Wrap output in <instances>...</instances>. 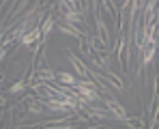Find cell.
Instances as JSON below:
<instances>
[{"mask_svg": "<svg viewBox=\"0 0 159 129\" xmlns=\"http://www.w3.org/2000/svg\"><path fill=\"white\" fill-rule=\"evenodd\" d=\"M75 90H78L80 95H84L86 99H97V93H93L88 84H80L78 82V84H75Z\"/></svg>", "mask_w": 159, "mask_h": 129, "instance_id": "obj_1", "label": "cell"}, {"mask_svg": "<svg viewBox=\"0 0 159 129\" xmlns=\"http://www.w3.org/2000/svg\"><path fill=\"white\" fill-rule=\"evenodd\" d=\"M39 35H41V30H39V28H34V30H30V32H28L22 41H24L26 45H30V43H34V41H37V37H39Z\"/></svg>", "mask_w": 159, "mask_h": 129, "instance_id": "obj_2", "label": "cell"}, {"mask_svg": "<svg viewBox=\"0 0 159 129\" xmlns=\"http://www.w3.org/2000/svg\"><path fill=\"white\" fill-rule=\"evenodd\" d=\"M107 105H110V108H112V110H114V112H116L120 118H125V116H127V114H125V110H123V108H120L116 101H107Z\"/></svg>", "mask_w": 159, "mask_h": 129, "instance_id": "obj_3", "label": "cell"}, {"mask_svg": "<svg viewBox=\"0 0 159 129\" xmlns=\"http://www.w3.org/2000/svg\"><path fill=\"white\" fill-rule=\"evenodd\" d=\"M71 62H73V67H75V69L80 71V76H86V67H84L82 62H78L75 58H71Z\"/></svg>", "mask_w": 159, "mask_h": 129, "instance_id": "obj_4", "label": "cell"}, {"mask_svg": "<svg viewBox=\"0 0 159 129\" xmlns=\"http://www.w3.org/2000/svg\"><path fill=\"white\" fill-rule=\"evenodd\" d=\"M60 80H62L65 84H73V86L78 84V82H75V77H73V76H69V73H62V76H60Z\"/></svg>", "mask_w": 159, "mask_h": 129, "instance_id": "obj_5", "label": "cell"}, {"mask_svg": "<svg viewBox=\"0 0 159 129\" xmlns=\"http://www.w3.org/2000/svg\"><path fill=\"white\" fill-rule=\"evenodd\" d=\"M22 88H24V82H17V84H15V86L11 88V93H20Z\"/></svg>", "mask_w": 159, "mask_h": 129, "instance_id": "obj_6", "label": "cell"}, {"mask_svg": "<svg viewBox=\"0 0 159 129\" xmlns=\"http://www.w3.org/2000/svg\"><path fill=\"white\" fill-rule=\"evenodd\" d=\"M50 28H52V20H50V22H48V24L43 26V32H50Z\"/></svg>", "mask_w": 159, "mask_h": 129, "instance_id": "obj_7", "label": "cell"}, {"mask_svg": "<svg viewBox=\"0 0 159 129\" xmlns=\"http://www.w3.org/2000/svg\"><path fill=\"white\" fill-rule=\"evenodd\" d=\"M2 103H4V99H2V97H0V105H2Z\"/></svg>", "mask_w": 159, "mask_h": 129, "instance_id": "obj_8", "label": "cell"}]
</instances>
